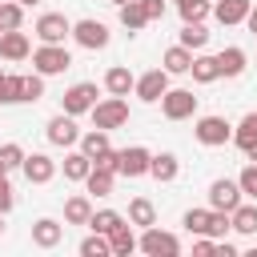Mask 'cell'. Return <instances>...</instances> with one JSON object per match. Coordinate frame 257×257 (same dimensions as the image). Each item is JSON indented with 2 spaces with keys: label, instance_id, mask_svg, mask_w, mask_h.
Listing matches in <instances>:
<instances>
[{
  "label": "cell",
  "instance_id": "obj_1",
  "mask_svg": "<svg viewBox=\"0 0 257 257\" xmlns=\"http://www.w3.org/2000/svg\"><path fill=\"white\" fill-rule=\"evenodd\" d=\"M185 229L197 233V237H217V241H221V237L233 229V217L221 213V209H189V213H185Z\"/></svg>",
  "mask_w": 257,
  "mask_h": 257
},
{
  "label": "cell",
  "instance_id": "obj_2",
  "mask_svg": "<svg viewBox=\"0 0 257 257\" xmlns=\"http://www.w3.org/2000/svg\"><path fill=\"white\" fill-rule=\"evenodd\" d=\"M92 124H96V128H104V133H112V128H120V124H128V100H124V96L96 100V104H92Z\"/></svg>",
  "mask_w": 257,
  "mask_h": 257
},
{
  "label": "cell",
  "instance_id": "obj_3",
  "mask_svg": "<svg viewBox=\"0 0 257 257\" xmlns=\"http://www.w3.org/2000/svg\"><path fill=\"white\" fill-rule=\"evenodd\" d=\"M32 68H36L40 76H56V72L72 68V56H68L64 44H40V48L32 52Z\"/></svg>",
  "mask_w": 257,
  "mask_h": 257
},
{
  "label": "cell",
  "instance_id": "obj_4",
  "mask_svg": "<svg viewBox=\"0 0 257 257\" xmlns=\"http://www.w3.org/2000/svg\"><path fill=\"white\" fill-rule=\"evenodd\" d=\"M141 253H149V257H177L181 253V241L173 237V233H165V229H157V225H149L145 233H141V245H137Z\"/></svg>",
  "mask_w": 257,
  "mask_h": 257
},
{
  "label": "cell",
  "instance_id": "obj_5",
  "mask_svg": "<svg viewBox=\"0 0 257 257\" xmlns=\"http://www.w3.org/2000/svg\"><path fill=\"white\" fill-rule=\"evenodd\" d=\"M92 104H96V84H92V80H80V84L64 88V96H60V108H64L68 116L92 112Z\"/></svg>",
  "mask_w": 257,
  "mask_h": 257
},
{
  "label": "cell",
  "instance_id": "obj_6",
  "mask_svg": "<svg viewBox=\"0 0 257 257\" xmlns=\"http://www.w3.org/2000/svg\"><path fill=\"white\" fill-rule=\"evenodd\" d=\"M161 112H165L169 120H185V116L197 112V96H193L189 88H169V92L161 96Z\"/></svg>",
  "mask_w": 257,
  "mask_h": 257
},
{
  "label": "cell",
  "instance_id": "obj_7",
  "mask_svg": "<svg viewBox=\"0 0 257 257\" xmlns=\"http://www.w3.org/2000/svg\"><path fill=\"white\" fill-rule=\"evenodd\" d=\"M149 165H153V153L145 145H133V149H120L116 153V173L120 177H145Z\"/></svg>",
  "mask_w": 257,
  "mask_h": 257
},
{
  "label": "cell",
  "instance_id": "obj_8",
  "mask_svg": "<svg viewBox=\"0 0 257 257\" xmlns=\"http://www.w3.org/2000/svg\"><path fill=\"white\" fill-rule=\"evenodd\" d=\"M36 36L40 44H64V36H72V24L64 20V12H44L36 20Z\"/></svg>",
  "mask_w": 257,
  "mask_h": 257
},
{
  "label": "cell",
  "instance_id": "obj_9",
  "mask_svg": "<svg viewBox=\"0 0 257 257\" xmlns=\"http://www.w3.org/2000/svg\"><path fill=\"white\" fill-rule=\"evenodd\" d=\"M193 133H197V141H201V145H209V149H217V145L233 141V128H229V120H225V116H201Z\"/></svg>",
  "mask_w": 257,
  "mask_h": 257
},
{
  "label": "cell",
  "instance_id": "obj_10",
  "mask_svg": "<svg viewBox=\"0 0 257 257\" xmlns=\"http://www.w3.org/2000/svg\"><path fill=\"white\" fill-rule=\"evenodd\" d=\"M241 205V185L237 181H229V177H221V181H213L209 185V209H221V213H233Z\"/></svg>",
  "mask_w": 257,
  "mask_h": 257
},
{
  "label": "cell",
  "instance_id": "obj_11",
  "mask_svg": "<svg viewBox=\"0 0 257 257\" xmlns=\"http://www.w3.org/2000/svg\"><path fill=\"white\" fill-rule=\"evenodd\" d=\"M72 40H76L80 48H104V44H108V28H104L100 20H76V24H72Z\"/></svg>",
  "mask_w": 257,
  "mask_h": 257
},
{
  "label": "cell",
  "instance_id": "obj_12",
  "mask_svg": "<svg viewBox=\"0 0 257 257\" xmlns=\"http://www.w3.org/2000/svg\"><path fill=\"white\" fill-rule=\"evenodd\" d=\"M165 92H169V72H165V68H149V72L137 80V96H141L145 104L161 100Z\"/></svg>",
  "mask_w": 257,
  "mask_h": 257
},
{
  "label": "cell",
  "instance_id": "obj_13",
  "mask_svg": "<svg viewBox=\"0 0 257 257\" xmlns=\"http://www.w3.org/2000/svg\"><path fill=\"white\" fill-rule=\"evenodd\" d=\"M20 169H24V177H28L32 185H48V181L56 177V161H52V157H44V153H28Z\"/></svg>",
  "mask_w": 257,
  "mask_h": 257
},
{
  "label": "cell",
  "instance_id": "obj_14",
  "mask_svg": "<svg viewBox=\"0 0 257 257\" xmlns=\"http://www.w3.org/2000/svg\"><path fill=\"white\" fill-rule=\"evenodd\" d=\"M48 141H52V145H60V149L76 145V141H80V133H76V120H72L68 112L52 116V120H48Z\"/></svg>",
  "mask_w": 257,
  "mask_h": 257
},
{
  "label": "cell",
  "instance_id": "obj_15",
  "mask_svg": "<svg viewBox=\"0 0 257 257\" xmlns=\"http://www.w3.org/2000/svg\"><path fill=\"white\" fill-rule=\"evenodd\" d=\"M60 241H64V225H60V221L40 217V221L32 225V245H40V249H56Z\"/></svg>",
  "mask_w": 257,
  "mask_h": 257
},
{
  "label": "cell",
  "instance_id": "obj_16",
  "mask_svg": "<svg viewBox=\"0 0 257 257\" xmlns=\"http://www.w3.org/2000/svg\"><path fill=\"white\" fill-rule=\"evenodd\" d=\"M32 52V44H28V36L20 32V28H8L4 36H0V56L4 60H24Z\"/></svg>",
  "mask_w": 257,
  "mask_h": 257
},
{
  "label": "cell",
  "instance_id": "obj_17",
  "mask_svg": "<svg viewBox=\"0 0 257 257\" xmlns=\"http://www.w3.org/2000/svg\"><path fill=\"white\" fill-rule=\"evenodd\" d=\"M104 88H108L112 96H128V92L137 88V76H133L124 64H112V68L104 72Z\"/></svg>",
  "mask_w": 257,
  "mask_h": 257
},
{
  "label": "cell",
  "instance_id": "obj_18",
  "mask_svg": "<svg viewBox=\"0 0 257 257\" xmlns=\"http://www.w3.org/2000/svg\"><path fill=\"white\" fill-rule=\"evenodd\" d=\"M80 153H88V157H92V165H96L100 157H108V153H112V145H108V133H104V128H92V133H84V137H80Z\"/></svg>",
  "mask_w": 257,
  "mask_h": 257
},
{
  "label": "cell",
  "instance_id": "obj_19",
  "mask_svg": "<svg viewBox=\"0 0 257 257\" xmlns=\"http://www.w3.org/2000/svg\"><path fill=\"white\" fill-rule=\"evenodd\" d=\"M161 64H165V72H169V76H177V72H189V68H193V48H185V44H173V48L165 52V60H161Z\"/></svg>",
  "mask_w": 257,
  "mask_h": 257
},
{
  "label": "cell",
  "instance_id": "obj_20",
  "mask_svg": "<svg viewBox=\"0 0 257 257\" xmlns=\"http://www.w3.org/2000/svg\"><path fill=\"white\" fill-rule=\"evenodd\" d=\"M112 177H116V169L92 165V173L84 177V185H88V193H92V197H108V193H112Z\"/></svg>",
  "mask_w": 257,
  "mask_h": 257
},
{
  "label": "cell",
  "instance_id": "obj_21",
  "mask_svg": "<svg viewBox=\"0 0 257 257\" xmlns=\"http://www.w3.org/2000/svg\"><path fill=\"white\" fill-rule=\"evenodd\" d=\"M249 8H253V0H221L213 12H217L221 24H241V20L249 16Z\"/></svg>",
  "mask_w": 257,
  "mask_h": 257
},
{
  "label": "cell",
  "instance_id": "obj_22",
  "mask_svg": "<svg viewBox=\"0 0 257 257\" xmlns=\"http://www.w3.org/2000/svg\"><path fill=\"white\" fill-rule=\"evenodd\" d=\"M149 24V12H145V4L141 0H128V4H120V28H128V32H141Z\"/></svg>",
  "mask_w": 257,
  "mask_h": 257
},
{
  "label": "cell",
  "instance_id": "obj_23",
  "mask_svg": "<svg viewBox=\"0 0 257 257\" xmlns=\"http://www.w3.org/2000/svg\"><path fill=\"white\" fill-rule=\"evenodd\" d=\"M177 173H181V161L173 153H157L149 165V177H157V181H177Z\"/></svg>",
  "mask_w": 257,
  "mask_h": 257
},
{
  "label": "cell",
  "instance_id": "obj_24",
  "mask_svg": "<svg viewBox=\"0 0 257 257\" xmlns=\"http://www.w3.org/2000/svg\"><path fill=\"white\" fill-rule=\"evenodd\" d=\"M128 221L141 225V229L157 225V209H153V201H149V197H133V201H128Z\"/></svg>",
  "mask_w": 257,
  "mask_h": 257
},
{
  "label": "cell",
  "instance_id": "obj_25",
  "mask_svg": "<svg viewBox=\"0 0 257 257\" xmlns=\"http://www.w3.org/2000/svg\"><path fill=\"white\" fill-rule=\"evenodd\" d=\"M217 64H221V76H241L245 72V48H221Z\"/></svg>",
  "mask_w": 257,
  "mask_h": 257
},
{
  "label": "cell",
  "instance_id": "obj_26",
  "mask_svg": "<svg viewBox=\"0 0 257 257\" xmlns=\"http://www.w3.org/2000/svg\"><path fill=\"white\" fill-rule=\"evenodd\" d=\"M193 80L197 84H213L217 76H221V64H217V56H193Z\"/></svg>",
  "mask_w": 257,
  "mask_h": 257
},
{
  "label": "cell",
  "instance_id": "obj_27",
  "mask_svg": "<svg viewBox=\"0 0 257 257\" xmlns=\"http://www.w3.org/2000/svg\"><path fill=\"white\" fill-rule=\"evenodd\" d=\"M92 173V157L88 153H68L64 157V181H84Z\"/></svg>",
  "mask_w": 257,
  "mask_h": 257
},
{
  "label": "cell",
  "instance_id": "obj_28",
  "mask_svg": "<svg viewBox=\"0 0 257 257\" xmlns=\"http://www.w3.org/2000/svg\"><path fill=\"white\" fill-rule=\"evenodd\" d=\"M88 217H92V201L88 197H68L64 201V221L68 225H88Z\"/></svg>",
  "mask_w": 257,
  "mask_h": 257
},
{
  "label": "cell",
  "instance_id": "obj_29",
  "mask_svg": "<svg viewBox=\"0 0 257 257\" xmlns=\"http://www.w3.org/2000/svg\"><path fill=\"white\" fill-rule=\"evenodd\" d=\"M233 145H237L241 153H249V149L257 145V112L241 116V124H237V133H233Z\"/></svg>",
  "mask_w": 257,
  "mask_h": 257
},
{
  "label": "cell",
  "instance_id": "obj_30",
  "mask_svg": "<svg viewBox=\"0 0 257 257\" xmlns=\"http://www.w3.org/2000/svg\"><path fill=\"white\" fill-rule=\"evenodd\" d=\"M120 225H124V217H120L116 209H100V213H92V217H88V229H96V233H104V237H108V233H116Z\"/></svg>",
  "mask_w": 257,
  "mask_h": 257
},
{
  "label": "cell",
  "instance_id": "obj_31",
  "mask_svg": "<svg viewBox=\"0 0 257 257\" xmlns=\"http://www.w3.org/2000/svg\"><path fill=\"white\" fill-rule=\"evenodd\" d=\"M108 245H112V253H116V257H128V253H133L141 241L133 237V229H128V225H120L116 233H108Z\"/></svg>",
  "mask_w": 257,
  "mask_h": 257
},
{
  "label": "cell",
  "instance_id": "obj_32",
  "mask_svg": "<svg viewBox=\"0 0 257 257\" xmlns=\"http://www.w3.org/2000/svg\"><path fill=\"white\" fill-rule=\"evenodd\" d=\"M229 217H233L237 233H257V205H237Z\"/></svg>",
  "mask_w": 257,
  "mask_h": 257
},
{
  "label": "cell",
  "instance_id": "obj_33",
  "mask_svg": "<svg viewBox=\"0 0 257 257\" xmlns=\"http://www.w3.org/2000/svg\"><path fill=\"white\" fill-rule=\"evenodd\" d=\"M20 96H24V76L8 72V76L0 80V100H4V104H16Z\"/></svg>",
  "mask_w": 257,
  "mask_h": 257
},
{
  "label": "cell",
  "instance_id": "obj_34",
  "mask_svg": "<svg viewBox=\"0 0 257 257\" xmlns=\"http://www.w3.org/2000/svg\"><path fill=\"white\" fill-rule=\"evenodd\" d=\"M80 253H84V257H104V253H112V245H108V237H104V233H96V229H92V233L80 241Z\"/></svg>",
  "mask_w": 257,
  "mask_h": 257
},
{
  "label": "cell",
  "instance_id": "obj_35",
  "mask_svg": "<svg viewBox=\"0 0 257 257\" xmlns=\"http://www.w3.org/2000/svg\"><path fill=\"white\" fill-rule=\"evenodd\" d=\"M181 8V20L185 24H201L205 16H209V0H185V4H177Z\"/></svg>",
  "mask_w": 257,
  "mask_h": 257
},
{
  "label": "cell",
  "instance_id": "obj_36",
  "mask_svg": "<svg viewBox=\"0 0 257 257\" xmlns=\"http://www.w3.org/2000/svg\"><path fill=\"white\" fill-rule=\"evenodd\" d=\"M181 44H185V48H205V44H209L205 24H185V28H181Z\"/></svg>",
  "mask_w": 257,
  "mask_h": 257
},
{
  "label": "cell",
  "instance_id": "obj_37",
  "mask_svg": "<svg viewBox=\"0 0 257 257\" xmlns=\"http://www.w3.org/2000/svg\"><path fill=\"white\" fill-rule=\"evenodd\" d=\"M0 24H4V32H8V28H20V24H24V4H20V0L0 4Z\"/></svg>",
  "mask_w": 257,
  "mask_h": 257
},
{
  "label": "cell",
  "instance_id": "obj_38",
  "mask_svg": "<svg viewBox=\"0 0 257 257\" xmlns=\"http://www.w3.org/2000/svg\"><path fill=\"white\" fill-rule=\"evenodd\" d=\"M40 96H44V76H40V72L24 76V96H20V100H32V104H36Z\"/></svg>",
  "mask_w": 257,
  "mask_h": 257
},
{
  "label": "cell",
  "instance_id": "obj_39",
  "mask_svg": "<svg viewBox=\"0 0 257 257\" xmlns=\"http://www.w3.org/2000/svg\"><path fill=\"white\" fill-rule=\"evenodd\" d=\"M237 185H241V193H245V197H253V201H257V165H245V169H241V177H237Z\"/></svg>",
  "mask_w": 257,
  "mask_h": 257
},
{
  "label": "cell",
  "instance_id": "obj_40",
  "mask_svg": "<svg viewBox=\"0 0 257 257\" xmlns=\"http://www.w3.org/2000/svg\"><path fill=\"white\" fill-rule=\"evenodd\" d=\"M24 157H28V153H24L20 145H4V149H0V161H4V169H20V165H24Z\"/></svg>",
  "mask_w": 257,
  "mask_h": 257
},
{
  "label": "cell",
  "instance_id": "obj_41",
  "mask_svg": "<svg viewBox=\"0 0 257 257\" xmlns=\"http://www.w3.org/2000/svg\"><path fill=\"white\" fill-rule=\"evenodd\" d=\"M12 201H16V197H12V185H8V173H4V177H0V213H8Z\"/></svg>",
  "mask_w": 257,
  "mask_h": 257
},
{
  "label": "cell",
  "instance_id": "obj_42",
  "mask_svg": "<svg viewBox=\"0 0 257 257\" xmlns=\"http://www.w3.org/2000/svg\"><path fill=\"white\" fill-rule=\"evenodd\" d=\"M141 4H145L149 20H161V16H165V0H141Z\"/></svg>",
  "mask_w": 257,
  "mask_h": 257
},
{
  "label": "cell",
  "instance_id": "obj_43",
  "mask_svg": "<svg viewBox=\"0 0 257 257\" xmlns=\"http://www.w3.org/2000/svg\"><path fill=\"white\" fill-rule=\"evenodd\" d=\"M213 245H217L213 237H201V241L193 245V253H197V257H209V253H213Z\"/></svg>",
  "mask_w": 257,
  "mask_h": 257
},
{
  "label": "cell",
  "instance_id": "obj_44",
  "mask_svg": "<svg viewBox=\"0 0 257 257\" xmlns=\"http://www.w3.org/2000/svg\"><path fill=\"white\" fill-rule=\"evenodd\" d=\"M245 24H249V32L257 36V8H249V16H245Z\"/></svg>",
  "mask_w": 257,
  "mask_h": 257
},
{
  "label": "cell",
  "instance_id": "obj_45",
  "mask_svg": "<svg viewBox=\"0 0 257 257\" xmlns=\"http://www.w3.org/2000/svg\"><path fill=\"white\" fill-rule=\"evenodd\" d=\"M249 161H253V165H257V145H253V149H249Z\"/></svg>",
  "mask_w": 257,
  "mask_h": 257
},
{
  "label": "cell",
  "instance_id": "obj_46",
  "mask_svg": "<svg viewBox=\"0 0 257 257\" xmlns=\"http://www.w3.org/2000/svg\"><path fill=\"white\" fill-rule=\"evenodd\" d=\"M20 4H24V8H28V4H40V0H20Z\"/></svg>",
  "mask_w": 257,
  "mask_h": 257
},
{
  "label": "cell",
  "instance_id": "obj_47",
  "mask_svg": "<svg viewBox=\"0 0 257 257\" xmlns=\"http://www.w3.org/2000/svg\"><path fill=\"white\" fill-rule=\"evenodd\" d=\"M0 233H4V213H0Z\"/></svg>",
  "mask_w": 257,
  "mask_h": 257
},
{
  "label": "cell",
  "instance_id": "obj_48",
  "mask_svg": "<svg viewBox=\"0 0 257 257\" xmlns=\"http://www.w3.org/2000/svg\"><path fill=\"white\" fill-rule=\"evenodd\" d=\"M112 4H116V8H120V4H128V0H112Z\"/></svg>",
  "mask_w": 257,
  "mask_h": 257
},
{
  "label": "cell",
  "instance_id": "obj_49",
  "mask_svg": "<svg viewBox=\"0 0 257 257\" xmlns=\"http://www.w3.org/2000/svg\"><path fill=\"white\" fill-rule=\"evenodd\" d=\"M4 173H8V169H4V161H0V177H4Z\"/></svg>",
  "mask_w": 257,
  "mask_h": 257
},
{
  "label": "cell",
  "instance_id": "obj_50",
  "mask_svg": "<svg viewBox=\"0 0 257 257\" xmlns=\"http://www.w3.org/2000/svg\"><path fill=\"white\" fill-rule=\"evenodd\" d=\"M4 76H8V72H4V68H0V80H4ZM0 104H4V100H0Z\"/></svg>",
  "mask_w": 257,
  "mask_h": 257
},
{
  "label": "cell",
  "instance_id": "obj_51",
  "mask_svg": "<svg viewBox=\"0 0 257 257\" xmlns=\"http://www.w3.org/2000/svg\"><path fill=\"white\" fill-rule=\"evenodd\" d=\"M0 36H4V24H0Z\"/></svg>",
  "mask_w": 257,
  "mask_h": 257
},
{
  "label": "cell",
  "instance_id": "obj_52",
  "mask_svg": "<svg viewBox=\"0 0 257 257\" xmlns=\"http://www.w3.org/2000/svg\"><path fill=\"white\" fill-rule=\"evenodd\" d=\"M177 4H185V0H177Z\"/></svg>",
  "mask_w": 257,
  "mask_h": 257
}]
</instances>
